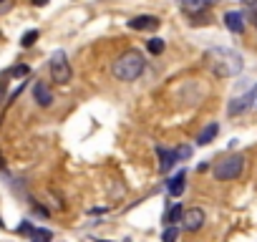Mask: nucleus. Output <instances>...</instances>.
Here are the masks:
<instances>
[{"label":"nucleus","instance_id":"nucleus-1","mask_svg":"<svg viewBox=\"0 0 257 242\" xmlns=\"http://www.w3.org/2000/svg\"><path fill=\"white\" fill-rule=\"evenodd\" d=\"M207 66L219 78H232L242 71V56L229 48H212L207 51Z\"/></svg>","mask_w":257,"mask_h":242},{"label":"nucleus","instance_id":"nucleus-2","mask_svg":"<svg viewBox=\"0 0 257 242\" xmlns=\"http://www.w3.org/2000/svg\"><path fill=\"white\" fill-rule=\"evenodd\" d=\"M142 71H144V56H142L137 48L123 51V53L113 61V76H116L118 81H134V78L142 76Z\"/></svg>","mask_w":257,"mask_h":242},{"label":"nucleus","instance_id":"nucleus-3","mask_svg":"<svg viewBox=\"0 0 257 242\" xmlns=\"http://www.w3.org/2000/svg\"><path fill=\"white\" fill-rule=\"evenodd\" d=\"M244 169V157L242 154H229L222 162L214 164V177L217 179H237Z\"/></svg>","mask_w":257,"mask_h":242},{"label":"nucleus","instance_id":"nucleus-4","mask_svg":"<svg viewBox=\"0 0 257 242\" xmlns=\"http://www.w3.org/2000/svg\"><path fill=\"white\" fill-rule=\"evenodd\" d=\"M71 76H73V71H71V63H68L66 53L63 51H56L51 56V78L56 83H68Z\"/></svg>","mask_w":257,"mask_h":242},{"label":"nucleus","instance_id":"nucleus-5","mask_svg":"<svg viewBox=\"0 0 257 242\" xmlns=\"http://www.w3.org/2000/svg\"><path fill=\"white\" fill-rule=\"evenodd\" d=\"M204 209H199V207H189V209H184V214H182V227L187 229V232H197V229H202L204 227Z\"/></svg>","mask_w":257,"mask_h":242},{"label":"nucleus","instance_id":"nucleus-6","mask_svg":"<svg viewBox=\"0 0 257 242\" xmlns=\"http://www.w3.org/2000/svg\"><path fill=\"white\" fill-rule=\"evenodd\" d=\"M162 26V21L157 16H137L128 21V28L132 31H157Z\"/></svg>","mask_w":257,"mask_h":242},{"label":"nucleus","instance_id":"nucleus-7","mask_svg":"<svg viewBox=\"0 0 257 242\" xmlns=\"http://www.w3.org/2000/svg\"><path fill=\"white\" fill-rule=\"evenodd\" d=\"M214 3H217V0H179L182 11L189 13V16H199V13H204L207 8H212Z\"/></svg>","mask_w":257,"mask_h":242},{"label":"nucleus","instance_id":"nucleus-8","mask_svg":"<svg viewBox=\"0 0 257 242\" xmlns=\"http://www.w3.org/2000/svg\"><path fill=\"white\" fill-rule=\"evenodd\" d=\"M157 154H159V172H169L174 164H177V149H164V147H157Z\"/></svg>","mask_w":257,"mask_h":242},{"label":"nucleus","instance_id":"nucleus-9","mask_svg":"<svg viewBox=\"0 0 257 242\" xmlns=\"http://www.w3.org/2000/svg\"><path fill=\"white\" fill-rule=\"evenodd\" d=\"M33 96H36V101H38V106H51L53 103V93H51V88L43 83V81H38L36 86H33Z\"/></svg>","mask_w":257,"mask_h":242},{"label":"nucleus","instance_id":"nucleus-10","mask_svg":"<svg viewBox=\"0 0 257 242\" xmlns=\"http://www.w3.org/2000/svg\"><path fill=\"white\" fill-rule=\"evenodd\" d=\"M224 26H227L232 33H242V31H244V18H242V13L227 11V13H224Z\"/></svg>","mask_w":257,"mask_h":242},{"label":"nucleus","instance_id":"nucleus-11","mask_svg":"<svg viewBox=\"0 0 257 242\" xmlns=\"http://www.w3.org/2000/svg\"><path fill=\"white\" fill-rule=\"evenodd\" d=\"M184 179H187V172H177V174L167 182V192H169L172 197H179V194L184 192Z\"/></svg>","mask_w":257,"mask_h":242},{"label":"nucleus","instance_id":"nucleus-12","mask_svg":"<svg viewBox=\"0 0 257 242\" xmlns=\"http://www.w3.org/2000/svg\"><path fill=\"white\" fill-rule=\"evenodd\" d=\"M254 96H257V88H254L252 93H247V96H239V98H234V101H232V103L227 106V111H229L232 116H234V113H242V111H244V108L249 106V101H252Z\"/></svg>","mask_w":257,"mask_h":242},{"label":"nucleus","instance_id":"nucleus-13","mask_svg":"<svg viewBox=\"0 0 257 242\" xmlns=\"http://www.w3.org/2000/svg\"><path fill=\"white\" fill-rule=\"evenodd\" d=\"M182 214H184L182 204H179V202L172 204V207L167 209V214H164V224H167V227H177V222H182Z\"/></svg>","mask_w":257,"mask_h":242},{"label":"nucleus","instance_id":"nucleus-14","mask_svg":"<svg viewBox=\"0 0 257 242\" xmlns=\"http://www.w3.org/2000/svg\"><path fill=\"white\" fill-rule=\"evenodd\" d=\"M217 132H219V127H217V124H209V127H204V129H202V134L197 137V144H199V147H207V144H209V142L217 137Z\"/></svg>","mask_w":257,"mask_h":242},{"label":"nucleus","instance_id":"nucleus-15","mask_svg":"<svg viewBox=\"0 0 257 242\" xmlns=\"http://www.w3.org/2000/svg\"><path fill=\"white\" fill-rule=\"evenodd\" d=\"M53 239V232L51 229H43V227H36L31 232V242H51Z\"/></svg>","mask_w":257,"mask_h":242},{"label":"nucleus","instance_id":"nucleus-16","mask_svg":"<svg viewBox=\"0 0 257 242\" xmlns=\"http://www.w3.org/2000/svg\"><path fill=\"white\" fill-rule=\"evenodd\" d=\"M147 48H149V53L159 56V53H164V41L162 38H149L147 41Z\"/></svg>","mask_w":257,"mask_h":242},{"label":"nucleus","instance_id":"nucleus-17","mask_svg":"<svg viewBox=\"0 0 257 242\" xmlns=\"http://www.w3.org/2000/svg\"><path fill=\"white\" fill-rule=\"evenodd\" d=\"M36 41H38V31H28V33H23V38H21V46H23V48H31Z\"/></svg>","mask_w":257,"mask_h":242},{"label":"nucleus","instance_id":"nucleus-18","mask_svg":"<svg viewBox=\"0 0 257 242\" xmlns=\"http://www.w3.org/2000/svg\"><path fill=\"white\" fill-rule=\"evenodd\" d=\"M179 239V227H167L162 234V242H177Z\"/></svg>","mask_w":257,"mask_h":242},{"label":"nucleus","instance_id":"nucleus-19","mask_svg":"<svg viewBox=\"0 0 257 242\" xmlns=\"http://www.w3.org/2000/svg\"><path fill=\"white\" fill-rule=\"evenodd\" d=\"M31 73V68L28 66H13L11 71H8V76H16V78H21V76H28Z\"/></svg>","mask_w":257,"mask_h":242},{"label":"nucleus","instance_id":"nucleus-20","mask_svg":"<svg viewBox=\"0 0 257 242\" xmlns=\"http://www.w3.org/2000/svg\"><path fill=\"white\" fill-rule=\"evenodd\" d=\"M189 154H192V149H189V147H179V149H177V162H179V159H187Z\"/></svg>","mask_w":257,"mask_h":242},{"label":"nucleus","instance_id":"nucleus-21","mask_svg":"<svg viewBox=\"0 0 257 242\" xmlns=\"http://www.w3.org/2000/svg\"><path fill=\"white\" fill-rule=\"evenodd\" d=\"M33 229H36V227H33V224H31V222H23V224H21V227H18V232H21V234H26V232H28V234H31V232H33Z\"/></svg>","mask_w":257,"mask_h":242},{"label":"nucleus","instance_id":"nucleus-22","mask_svg":"<svg viewBox=\"0 0 257 242\" xmlns=\"http://www.w3.org/2000/svg\"><path fill=\"white\" fill-rule=\"evenodd\" d=\"M6 76H0V101H3V93H6V81H3Z\"/></svg>","mask_w":257,"mask_h":242},{"label":"nucleus","instance_id":"nucleus-23","mask_svg":"<svg viewBox=\"0 0 257 242\" xmlns=\"http://www.w3.org/2000/svg\"><path fill=\"white\" fill-rule=\"evenodd\" d=\"M33 6H38V8H43V6H48V0H33Z\"/></svg>","mask_w":257,"mask_h":242},{"label":"nucleus","instance_id":"nucleus-24","mask_svg":"<svg viewBox=\"0 0 257 242\" xmlns=\"http://www.w3.org/2000/svg\"><path fill=\"white\" fill-rule=\"evenodd\" d=\"M242 3H244V6H254V3H257V0H242Z\"/></svg>","mask_w":257,"mask_h":242},{"label":"nucleus","instance_id":"nucleus-25","mask_svg":"<svg viewBox=\"0 0 257 242\" xmlns=\"http://www.w3.org/2000/svg\"><path fill=\"white\" fill-rule=\"evenodd\" d=\"M0 169H6V159H3V154H0Z\"/></svg>","mask_w":257,"mask_h":242},{"label":"nucleus","instance_id":"nucleus-26","mask_svg":"<svg viewBox=\"0 0 257 242\" xmlns=\"http://www.w3.org/2000/svg\"><path fill=\"white\" fill-rule=\"evenodd\" d=\"M254 26H257V16H254Z\"/></svg>","mask_w":257,"mask_h":242},{"label":"nucleus","instance_id":"nucleus-27","mask_svg":"<svg viewBox=\"0 0 257 242\" xmlns=\"http://www.w3.org/2000/svg\"><path fill=\"white\" fill-rule=\"evenodd\" d=\"M0 3H6V0H0Z\"/></svg>","mask_w":257,"mask_h":242}]
</instances>
